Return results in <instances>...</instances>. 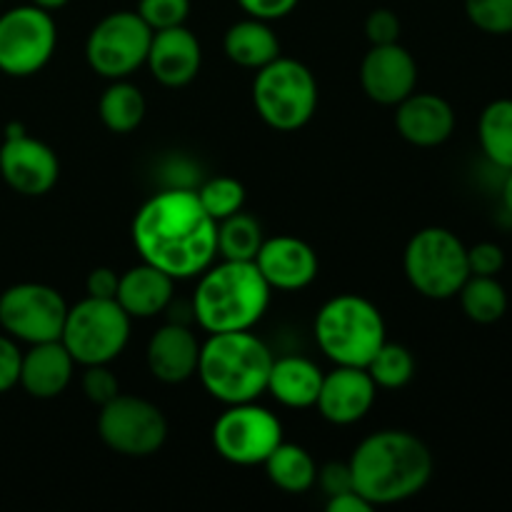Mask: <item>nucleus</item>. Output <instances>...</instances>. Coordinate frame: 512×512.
Listing matches in <instances>:
<instances>
[{"label":"nucleus","instance_id":"obj_13","mask_svg":"<svg viewBox=\"0 0 512 512\" xmlns=\"http://www.w3.org/2000/svg\"><path fill=\"white\" fill-rule=\"evenodd\" d=\"M68 303L43 283H18L0 293V328L28 345L60 340Z\"/></svg>","mask_w":512,"mask_h":512},{"label":"nucleus","instance_id":"obj_26","mask_svg":"<svg viewBox=\"0 0 512 512\" xmlns=\"http://www.w3.org/2000/svg\"><path fill=\"white\" fill-rule=\"evenodd\" d=\"M98 113L110 133L125 135L140 128L145 113H148V103L138 85L130 83L128 78H120L110 80L108 88L103 90L98 100Z\"/></svg>","mask_w":512,"mask_h":512},{"label":"nucleus","instance_id":"obj_10","mask_svg":"<svg viewBox=\"0 0 512 512\" xmlns=\"http://www.w3.org/2000/svg\"><path fill=\"white\" fill-rule=\"evenodd\" d=\"M58 45V28L48 10L38 5H15L0 15V70L10 78L40 73Z\"/></svg>","mask_w":512,"mask_h":512},{"label":"nucleus","instance_id":"obj_28","mask_svg":"<svg viewBox=\"0 0 512 512\" xmlns=\"http://www.w3.org/2000/svg\"><path fill=\"white\" fill-rule=\"evenodd\" d=\"M458 298L463 313L478 325H493L508 313V290L493 275H470Z\"/></svg>","mask_w":512,"mask_h":512},{"label":"nucleus","instance_id":"obj_14","mask_svg":"<svg viewBox=\"0 0 512 512\" xmlns=\"http://www.w3.org/2000/svg\"><path fill=\"white\" fill-rule=\"evenodd\" d=\"M0 175L15 193L40 198L58 183V155L48 143L25 133L23 125L10 123L0 145Z\"/></svg>","mask_w":512,"mask_h":512},{"label":"nucleus","instance_id":"obj_42","mask_svg":"<svg viewBox=\"0 0 512 512\" xmlns=\"http://www.w3.org/2000/svg\"><path fill=\"white\" fill-rule=\"evenodd\" d=\"M505 183H503V205L505 210L512 215V170H505Z\"/></svg>","mask_w":512,"mask_h":512},{"label":"nucleus","instance_id":"obj_12","mask_svg":"<svg viewBox=\"0 0 512 512\" xmlns=\"http://www.w3.org/2000/svg\"><path fill=\"white\" fill-rule=\"evenodd\" d=\"M283 443V425L278 415L253 403L225 405L213 425V448L228 463L250 468L263 465L265 458Z\"/></svg>","mask_w":512,"mask_h":512},{"label":"nucleus","instance_id":"obj_15","mask_svg":"<svg viewBox=\"0 0 512 512\" xmlns=\"http://www.w3.org/2000/svg\"><path fill=\"white\" fill-rule=\"evenodd\" d=\"M360 85L378 105H398L418 85V63L400 43L370 45L360 65Z\"/></svg>","mask_w":512,"mask_h":512},{"label":"nucleus","instance_id":"obj_24","mask_svg":"<svg viewBox=\"0 0 512 512\" xmlns=\"http://www.w3.org/2000/svg\"><path fill=\"white\" fill-rule=\"evenodd\" d=\"M223 53L230 63L248 70H260L280 55V40L270 23L245 18L230 25L223 38Z\"/></svg>","mask_w":512,"mask_h":512},{"label":"nucleus","instance_id":"obj_1","mask_svg":"<svg viewBox=\"0 0 512 512\" xmlns=\"http://www.w3.org/2000/svg\"><path fill=\"white\" fill-rule=\"evenodd\" d=\"M130 233L140 260L173 280L198 278L218 255V223L205 213L193 188L170 185L145 200Z\"/></svg>","mask_w":512,"mask_h":512},{"label":"nucleus","instance_id":"obj_9","mask_svg":"<svg viewBox=\"0 0 512 512\" xmlns=\"http://www.w3.org/2000/svg\"><path fill=\"white\" fill-rule=\"evenodd\" d=\"M153 30L138 10H115L93 25L85 40L90 70L105 80L130 78L148 58Z\"/></svg>","mask_w":512,"mask_h":512},{"label":"nucleus","instance_id":"obj_4","mask_svg":"<svg viewBox=\"0 0 512 512\" xmlns=\"http://www.w3.org/2000/svg\"><path fill=\"white\" fill-rule=\"evenodd\" d=\"M273 350L250 330L210 333L200 345L198 378L205 393L223 405L253 403L268 390Z\"/></svg>","mask_w":512,"mask_h":512},{"label":"nucleus","instance_id":"obj_3","mask_svg":"<svg viewBox=\"0 0 512 512\" xmlns=\"http://www.w3.org/2000/svg\"><path fill=\"white\" fill-rule=\"evenodd\" d=\"M270 305V285L253 260H220L198 275L193 320L205 333L253 330Z\"/></svg>","mask_w":512,"mask_h":512},{"label":"nucleus","instance_id":"obj_20","mask_svg":"<svg viewBox=\"0 0 512 512\" xmlns=\"http://www.w3.org/2000/svg\"><path fill=\"white\" fill-rule=\"evenodd\" d=\"M200 340L185 323H168L153 333L145 350L150 375L165 385H180L198 373Z\"/></svg>","mask_w":512,"mask_h":512},{"label":"nucleus","instance_id":"obj_41","mask_svg":"<svg viewBox=\"0 0 512 512\" xmlns=\"http://www.w3.org/2000/svg\"><path fill=\"white\" fill-rule=\"evenodd\" d=\"M373 505L358 493V490H345V493L328 498V512H370Z\"/></svg>","mask_w":512,"mask_h":512},{"label":"nucleus","instance_id":"obj_30","mask_svg":"<svg viewBox=\"0 0 512 512\" xmlns=\"http://www.w3.org/2000/svg\"><path fill=\"white\" fill-rule=\"evenodd\" d=\"M365 370L373 378V383L378 385V390H400L413 380L415 358L405 345L385 340L378 353L373 355V360L365 365Z\"/></svg>","mask_w":512,"mask_h":512},{"label":"nucleus","instance_id":"obj_33","mask_svg":"<svg viewBox=\"0 0 512 512\" xmlns=\"http://www.w3.org/2000/svg\"><path fill=\"white\" fill-rule=\"evenodd\" d=\"M138 15L148 23V28L163 30L185 25L190 15V0H138Z\"/></svg>","mask_w":512,"mask_h":512},{"label":"nucleus","instance_id":"obj_17","mask_svg":"<svg viewBox=\"0 0 512 512\" xmlns=\"http://www.w3.org/2000/svg\"><path fill=\"white\" fill-rule=\"evenodd\" d=\"M378 385L365 368L335 365L333 373L323 375L315 408L328 423L355 425L373 410Z\"/></svg>","mask_w":512,"mask_h":512},{"label":"nucleus","instance_id":"obj_39","mask_svg":"<svg viewBox=\"0 0 512 512\" xmlns=\"http://www.w3.org/2000/svg\"><path fill=\"white\" fill-rule=\"evenodd\" d=\"M315 483L323 488L328 498L345 493V490H355L348 463H328L325 468H318V480Z\"/></svg>","mask_w":512,"mask_h":512},{"label":"nucleus","instance_id":"obj_34","mask_svg":"<svg viewBox=\"0 0 512 512\" xmlns=\"http://www.w3.org/2000/svg\"><path fill=\"white\" fill-rule=\"evenodd\" d=\"M80 385H83L85 398H88L90 403L98 405V408L100 405L110 403V400L120 393L118 378L110 373L108 365H88L83 373V380H80Z\"/></svg>","mask_w":512,"mask_h":512},{"label":"nucleus","instance_id":"obj_29","mask_svg":"<svg viewBox=\"0 0 512 512\" xmlns=\"http://www.w3.org/2000/svg\"><path fill=\"white\" fill-rule=\"evenodd\" d=\"M263 240L260 223L243 210L218 223V255L223 260H255Z\"/></svg>","mask_w":512,"mask_h":512},{"label":"nucleus","instance_id":"obj_8","mask_svg":"<svg viewBox=\"0 0 512 512\" xmlns=\"http://www.w3.org/2000/svg\"><path fill=\"white\" fill-rule=\"evenodd\" d=\"M133 318L118 305V300L85 298L68 305L60 343L75 360V365H110L120 358L130 340Z\"/></svg>","mask_w":512,"mask_h":512},{"label":"nucleus","instance_id":"obj_38","mask_svg":"<svg viewBox=\"0 0 512 512\" xmlns=\"http://www.w3.org/2000/svg\"><path fill=\"white\" fill-rule=\"evenodd\" d=\"M300 0H238L240 10H243L248 18L265 20V23H273V20H283L298 8Z\"/></svg>","mask_w":512,"mask_h":512},{"label":"nucleus","instance_id":"obj_6","mask_svg":"<svg viewBox=\"0 0 512 512\" xmlns=\"http://www.w3.org/2000/svg\"><path fill=\"white\" fill-rule=\"evenodd\" d=\"M318 80L313 70L295 58L278 55L255 70L253 105L260 120L278 133H295L318 110Z\"/></svg>","mask_w":512,"mask_h":512},{"label":"nucleus","instance_id":"obj_18","mask_svg":"<svg viewBox=\"0 0 512 512\" xmlns=\"http://www.w3.org/2000/svg\"><path fill=\"white\" fill-rule=\"evenodd\" d=\"M145 65L165 88H183L193 83L203 65V48L193 30L185 25L155 30Z\"/></svg>","mask_w":512,"mask_h":512},{"label":"nucleus","instance_id":"obj_27","mask_svg":"<svg viewBox=\"0 0 512 512\" xmlns=\"http://www.w3.org/2000/svg\"><path fill=\"white\" fill-rule=\"evenodd\" d=\"M478 140L485 158L500 170H512V100L498 98L480 113Z\"/></svg>","mask_w":512,"mask_h":512},{"label":"nucleus","instance_id":"obj_7","mask_svg":"<svg viewBox=\"0 0 512 512\" xmlns=\"http://www.w3.org/2000/svg\"><path fill=\"white\" fill-rule=\"evenodd\" d=\"M403 270L415 293L423 298H458L460 288L470 278L468 248L453 230L430 225L408 240L403 253Z\"/></svg>","mask_w":512,"mask_h":512},{"label":"nucleus","instance_id":"obj_37","mask_svg":"<svg viewBox=\"0 0 512 512\" xmlns=\"http://www.w3.org/2000/svg\"><path fill=\"white\" fill-rule=\"evenodd\" d=\"M23 353L10 335H0V395L13 390L20 380Z\"/></svg>","mask_w":512,"mask_h":512},{"label":"nucleus","instance_id":"obj_11","mask_svg":"<svg viewBox=\"0 0 512 512\" xmlns=\"http://www.w3.org/2000/svg\"><path fill=\"white\" fill-rule=\"evenodd\" d=\"M98 435L113 453L125 458H150L168 438V420L163 410L138 395L118 393L100 405Z\"/></svg>","mask_w":512,"mask_h":512},{"label":"nucleus","instance_id":"obj_22","mask_svg":"<svg viewBox=\"0 0 512 512\" xmlns=\"http://www.w3.org/2000/svg\"><path fill=\"white\" fill-rule=\"evenodd\" d=\"M173 293L175 280L143 260L135 268L120 273L115 300L133 320H148L173 305Z\"/></svg>","mask_w":512,"mask_h":512},{"label":"nucleus","instance_id":"obj_19","mask_svg":"<svg viewBox=\"0 0 512 512\" xmlns=\"http://www.w3.org/2000/svg\"><path fill=\"white\" fill-rule=\"evenodd\" d=\"M395 128L415 148H438L455 133V110L438 93H410L395 105Z\"/></svg>","mask_w":512,"mask_h":512},{"label":"nucleus","instance_id":"obj_36","mask_svg":"<svg viewBox=\"0 0 512 512\" xmlns=\"http://www.w3.org/2000/svg\"><path fill=\"white\" fill-rule=\"evenodd\" d=\"M470 275H493L498 278L505 268V253L498 243H478L468 248Z\"/></svg>","mask_w":512,"mask_h":512},{"label":"nucleus","instance_id":"obj_43","mask_svg":"<svg viewBox=\"0 0 512 512\" xmlns=\"http://www.w3.org/2000/svg\"><path fill=\"white\" fill-rule=\"evenodd\" d=\"M33 5H38V8L48 10V13H53V10H60L65 8V5L70 3V0H30Z\"/></svg>","mask_w":512,"mask_h":512},{"label":"nucleus","instance_id":"obj_44","mask_svg":"<svg viewBox=\"0 0 512 512\" xmlns=\"http://www.w3.org/2000/svg\"><path fill=\"white\" fill-rule=\"evenodd\" d=\"M510 35H512V33H510Z\"/></svg>","mask_w":512,"mask_h":512},{"label":"nucleus","instance_id":"obj_31","mask_svg":"<svg viewBox=\"0 0 512 512\" xmlns=\"http://www.w3.org/2000/svg\"><path fill=\"white\" fill-rule=\"evenodd\" d=\"M195 193H198V200L205 208V213H208L215 223H220V220L228 218V215L238 213L245 205L243 183L230 178V175H218V178L205 180Z\"/></svg>","mask_w":512,"mask_h":512},{"label":"nucleus","instance_id":"obj_35","mask_svg":"<svg viewBox=\"0 0 512 512\" xmlns=\"http://www.w3.org/2000/svg\"><path fill=\"white\" fill-rule=\"evenodd\" d=\"M365 38L370 45H388L398 43L400 38V18L390 8L370 10L365 18Z\"/></svg>","mask_w":512,"mask_h":512},{"label":"nucleus","instance_id":"obj_40","mask_svg":"<svg viewBox=\"0 0 512 512\" xmlns=\"http://www.w3.org/2000/svg\"><path fill=\"white\" fill-rule=\"evenodd\" d=\"M120 273H115L113 268H93L85 278V293L90 298H103V300H115L118 293Z\"/></svg>","mask_w":512,"mask_h":512},{"label":"nucleus","instance_id":"obj_16","mask_svg":"<svg viewBox=\"0 0 512 512\" xmlns=\"http://www.w3.org/2000/svg\"><path fill=\"white\" fill-rule=\"evenodd\" d=\"M270 290L298 293L318 278V253L295 235H275L263 240L253 260Z\"/></svg>","mask_w":512,"mask_h":512},{"label":"nucleus","instance_id":"obj_2","mask_svg":"<svg viewBox=\"0 0 512 512\" xmlns=\"http://www.w3.org/2000/svg\"><path fill=\"white\" fill-rule=\"evenodd\" d=\"M353 488L378 505L403 503L423 493L433 478V453L408 430H378L368 435L348 460Z\"/></svg>","mask_w":512,"mask_h":512},{"label":"nucleus","instance_id":"obj_32","mask_svg":"<svg viewBox=\"0 0 512 512\" xmlns=\"http://www.w3.org/2000/svg\"><path fill=\"white\" fill-rule=\"evenodd\" d=\"M465 15L480 33H512V0H465Z\"/></svg>","mask_w":512,"mask_h":512},{"label":"nucleus","instance_id":"obj_21","mask_svg":"<svg viewBox=\"0 0 512 512\" xmlns=\"http://www.w3.org/2000/svg\"><path fill=\"white\" fill-rule=\"evenodd\" d=\"M75 373V360L60 340L30 345L20 360L18 385L38 400H53L68 390Z\"/></svg>","mask_w":512,"mask_h":512},{"label":"nucleus","instance_id":"obj_23","mask_svg":"<svg viewBox=\"0 0 512 512\" xmlns=\"http://www.w3.org/2000/svg\"><path fill=\"white\" fill-rule=\"evenodd\" d=\"M323 370L303 355H283L273 360L268 375V390L280 405L293 410L315 408V400L323 385Z\"/></svg>","mask_w":512,"mask_h":512},{"label":"nucleus","instance_id":"obj_25","mask_svg":"<svg viewBox=\"0 0 512 512\" xmlns=\"http://www.w3.org/2000/svg\"><path fill=\"white\" fill-rule=\"evenodd\" d=\"M265 473L278 490L290 495L308 493L318 480V465L313 455L295 443H280L273 453L265 458Z\"/></svg>","mask_w":512,"mask_h":512},{"label":"nucleus","instance_id":"obj_5","mask_svg":"<svg viewBox=\"0 0 512 512\" xmlns=\"http://www.w3.org/2000/svg\"><path fill=\"white\" fill-rule=\"evenodd\" d=\"M320 353L335 365L365 368L385 343V320L378 305L355 293L330 298L313 323Z\"/></svg>","mask_w":512,"mask_h":512}]
</instances>
